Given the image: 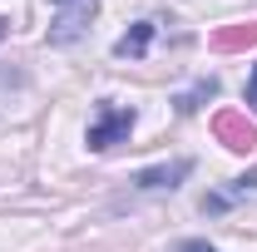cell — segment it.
<instances>
[{
    "label": "cell",
    "mask_w": 257,
    "mask_h": 252,
    "mask_svg": "<svg viewBox=\"0 0 257 252\" xmlns=\"http://www.w3.org/2000/svg\"><path fill=\"white\" fill-rule=\"evenodd\" d=\"M89 20H94V0H74V10L64 5V15L50 25V45H69V40H79V35L89 30Z\"/></svg>",
    "instance_id": "cell-2"
},
{
    "label": "cell",
    "mask_w": 257,
    "mask_h": 252,
    "mask_svg": "<svg viewBox=\"0 0 257 252\" xmlns=\"http://www.w3.org/2000/svg\"><path fill=\"white\" fill-rule=\"evenodd\" d=\"M247 104H252V114H257V64H252V74H247Z\"/></svg>",
    "instance_id": "cell-6"
},
{
    "label": "cell",
    "mask_w": 257,
    "mask_h": 252,
    "mask_svg": "<svg viewBox=\"0 0 257 252\" xmlns=\"http://www.w3.org/2000/svg\"><path fill=\"white\" fill-rule=\"evenodd\" d=\"M188 173H193L188 158H173V163H163V168H144V173L134 178V188H144V193H154V188H178Z\"/></svg>",
    "instance_id": "cell-3"
},
{
    "label": "cell",
    "mask_w": 257,
    "mask_h": 252,
    "mask_svg": "<svg viewBox=\"0 0 257 252\" xmlns=\"http://www.w3.org/2000/svg\"><path fill=\"white\" fill-rule=\"evenodd\" d=\"M55 5H74V0H55Z\"/></svg>",
    "instance_id": "cell-7"
},
{
    "label": "cell",
    "mask_w": 257,
    "mask_h": 252,
    "mask_svg": "<svg viewBox=\"0 0 257 252\" xmlns=\"http://www.w3.org/2000/svg\"><path fill=\"white\" fill-rule=\"evenodd\" d=\"M0 35H5V20H0Z\"/></svg>",
    "instance_id": "cell-8"
},
{
    "label": "cell",
    "mask_w": 257,
    "mask_h": 252,
    "mask_svg": "<svg viewBox=\"0 0 257 252\" xmlns=\"http://www.w3.org/2000/svg\"><path fill=\"white\" fill-rule=\"evenodd\" d=\"M149 40H154V25H149V20H139L128 35H119V40H114V55H119V60H128V55H144V50H149Z\"/></svg>",
    "instance_id": "cell-4"
},
{
    "label": "cell",
    "mask_w": 257,
    "mask_h": 252,
    "mask_svg": "<svg viewBox=\"0 0 257 252\" xmlns=\"http://www.w3.org/2000/svg\"><path fill=\"white\" fill-rule=\"evenodd\" d=\"M178 252H218V247H208L203 237H188V242H178Z\"/></svg>",
    "instance_id": "cell-5"
},
{
    "label": "cell",
    "mask_w": 257,
    "mask_h": 252,
    "mask_svg": "<svg viewBox=\"0 0 257 252\" xmlns=\"http://www.w3.org/2000/svg\"><path fill=\"white\" fill-rule=\"evenodd\" d=\"M128 129H134V109H124V104H99V119L89 124V149L104 154V149L124 144Z\"/></svg>",
    "instance_id": "cell-1"
}]
</instances>
